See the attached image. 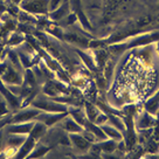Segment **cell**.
Listing matches in <instances>:
<instances>
[{
    "mask_svg": "<svg viewBox=\"0 0 159 159\" xmlns=\"http://www.w3.org/2000/svg\"><path fill=\"white\" fill-rule=\"evenodd\" d=\"M159 41V32H151V33H146V34H142L138 36H134L128 42H123V43H116L110 47V49L114 50V53H123L126 50L131 49V48H140L144 46L151 45Z\"/></svg>",
    "mask_w": 159,
    "mask_h": 159,
    "instance_id": "cell-1",
    "label": "cell"
},
{
    "mask_svg": "<svg viewBox=\"0 0 159 159\" xmlns=\"http://www.w3.org/2000/svg\"><path fill=\"white\" fill-rule=\"evenodd\" d=\"M49 0H22L19 8L22 12L32 15H46L49 14L48 10Z\"/></svg>",
    "mask_w": 159,
    "mask_h": 159,
    "instance_id": "cell-2",
    "label": "cell"
},
{
    "mask_svg": "<svg viewBox=\"0 0 159 159\" xmlns=\"http://www.w3.org/2000/svg\"><path fill=\"white\" fill-rule=\"evenodd\" d=\"M30 107L36 108L43 112H67L68 111V105L54 101L50 97L48 98H38L36 97L30 103Z\"/></svg>",
    "mask_w": 159,
    "mask_h": 159,
    "instance_id": "cell-3",
    "label": "cell"
},
{
    "mask_svg": "<svg viewBox=\"0 0 159 159\" xmlns=\"http://www.w3.org/2000/svg\"><path fill=\"white\" fill-rule=\"evenodd\" d=\"M70 8L73 10L74 14L77 16V20L81 22L82 27H83L84 30H88L89 32H93V27L90 25V21L88 20L85 13L83 12L81 0H70Z\"/></svg>",
    "mask_w": 159,
    "mask_h": 159,
    "instance_id": "cell-4",
    "label": "cell"
},
{
    "mask_svg": "<svg viewBox=\"0 0 159 159\" xmlns=\"http://www.w3.org/2000/svg\"><path fill=\"white\" fill-rule=\"evenodd\" d=\"M40 114H41V110L32 107L30 109L22 110V111L18 112L14 116H12L10 118V124H12V123H21V122H30V120L38 118V116Z\"/></svg>",
    "mask_w": 159,
    "mask_h": 159,
    "instance_id": "cell-5",
    "label": "cell"
},
{
    "mask_svg": "<svg viewBox=\"0 0 159 159\" xmlns=\"http://www.w3.org/2000/svg\"><path fill=\"white\" fill-rule=\"evenodd\" d=\"M158 123L157 118L152 114H150L149 111H144L142 114H139L138 118L136 119V126L140 130H146L150 128H153L154 125Z\"/></svg>",
    "mask_w": 159,
    "mask_h": 159,
    "instance_id": "cell-6",
    "label": "cell"
},
{
    "mask_svg": "<svg viewBox=\"0 0 159 159\" xmlns=\"http://www.w3.org/2000/svg\"><path fill=\"white\" fill-rule=\"evenodd\" d=\"M34 125V122L33 120H30V122H21V123H12V124H8L7 126V130L11 134H22V136H26V134H30V130Z\"/></svg>",
    "mask_w": 159,
    "mask_h": 159,
    "instance_id": "cell-7",
    "label": "cell"
},
{
    "mask_svg": "<svg viewBox=\"0 0 159 159\" xmlns=\"http://www.w3.org/2000/svg\"><path fill=\"white\" fill-rule=\"evenodd\" d=\"M70 11V0H63V2L56 8L55 11L50 12L49 18L53 21H59V20L66 18L67 15L69 14Z\"/></svg>",
    "mask_w": 159,
    "mask_h": 159,
    "instance_id": "cell-8",
    "label": "cell"
},
{
    "mask_svg": "<svg viewBox=\"0 0 159 159\" xmlns=\"http://www.w3.org/2000/svg\"><path fill=\"white\" fill-rule=\"evenodd\" d=\"M70 143L76 146L81 151H87L88 149L91 148L93 143H90L88 139L85 138L82 134H69Z\"/></svg>",
    "mask_w": 159,
    "mask_h": 159,
    "instance_id": "cell-9",
    "label": "cell"
},
{
    "mask_svg": "<svg viewBox=\"0 0 159 159\" xmlns=\"http://www.w3.org/2000/svg\"><path fill=\"white\" fill-rule=\"evenodd\" d=\"M61 125L65 129V131L69 132V134H81L84 130V128L80 123H77L71 116H69V117L66 116L65 118L62 119V124Z\"/></svg>",
    "mask_w": 159,
    "mask_h": 159,
    "instance_id": "cell-10",
    "label": "cell"
},
{
    "mask_svg": "<svg viewBox=\"0 0 159 159\" xmlns=\"http://www.w3.org/2000/svg\"><path fill=\"white\" fill-rule=\"evenodd\" d=\"M36 142H38V140H35L33 137L28 136V137L26 138L25 143L21 145L19 148V150L16 151L15 158H27L28 154L32 152V150L34 149V146L36 145Z\"/></svg>",
    "mask_w": 159,
    "mask_h": 159,
    "instance_id": "cell-11",
    "label": "cell"
},
{
    "mask_svg": "<svg viewBox=\"0 0 159 159\" xmlns=\"http://www.w3.org/2000/svg\"><path fill=\"white\" fill-rule=\"evenodd\" d=\"M144 109L146 111H149L150 114H152L153 116L157 115V112L159 111V90L151 96L150 98H148L144 102Z\"/></svg>",
    "mask_w": 159,
    "mask_h": 159,
    "instance_id": "cell-12",
    "label": "cell"
},
{
    "mask_svg": "<svg viewBox=\"0 0 159 159\" xmlns=\"http://www.w3.org/2000/svg\"><path fill=\"white\" fill-rule=\"evenodd\" d=\"M47 128L48 126L42 120H36V122H34V125H33V128H32L28 136L33 137L35 140H39V139H41L46 134Z\"/></svg>",
    "mask_w": 159,
    "mask_h": 159,
    "instance_id": "cell-13",
    "label": "cell"
},
{
    "mask_svg": "<svg viewBox=\"0 0 159 159\" xmlns=\"http://www.w3.org/2000/svg\"><path fill=\"white\" fill-rule=\"evenodd\" d=\"M101 129L103 130V132L105 134V136L110 139H115L117 142H120L123 139V134H122V131H119L118 129H116L112 125H107L103 124L101 125Z\"/></svg>",
    "mask_w": 159,
    "mask_h": 159,
    "instance_id": "cell-14",
    "label": "cell"
},
{
    "mask_svg": "<svg viewBox=\"0 0 159 159\" xmlns=\"http://www.w3.org/2000/svg\"><path fill=\"white\" fill-rule=\"evenodd\" d=\"M108 122H110L112 126H115L116 129H118L119 131H123L124 132L126 130V124L122 120L120 117H118L117 115L115 114H108Z\"/></svg>",
    "mask_w": 159,
    "mask_h": 159,
    "instance_id": "cell-15",
    "label": "cell"
},
{
    "mask_svg": "<svg viewBox=\"0 0 159 159\" xmlns=\"http://www.w3.org/2000/svg\"><path fill=\"white\" fill-rule=\"evenodd\" d=\"M49 151V148H47L43 144H36L34 146V149L32 150V152L28 154L27 158H40L43 154H47V152Z\"/></svg>",
    "mask_w": 159,
    "mask_h": 159,
    "instance_id": "cell-16",
    "label": "cell"
},
{
    "mask_svg": "<svg viewBox=\"0 0 159 159\" xmlns=\"http://www.w3.org/2000/svg\"><path fill=\"white\" fill-rule=\"evenodd\" d=\"M27 136H22V134H12L7 140L8 146H13V148H20L21 145L25 143Z\"/></svg>",
    "mask_w": 159,
    "mask_h": 159,
    "instance_id": "cell-17",
    "label": "cell"
},
{
    "mask_svg": "<svg viewBox=\"0 0 159 159\" xmlns=\"http://www.w3.org/2000/svg\"><path fill=\"white\" fill-rule=\"evenodd\" d=\"M26 82H27V87H30V88H33L36 83V79H35V75L33 73V70L32 69H26L25 71V77H24Z\"/></svg>",
    "mask_w": 159,
    "mask_h": 159,
    "instance_id": "cell-18",
    "label": "cell"
},
{
    "mask_svg": "<svg viewBox=\"0 0 159 159\" xmlns=\"http://www.w3.org/2000/svg\"><path fill=\"white\" fill-rule=\"evenodd\" d=\"M11 46H15V45H20L21 42H24V36L19 33H13L11 35L10 40H8Z\"/></svg>",
    "mask_w": 159,
    "mask_h": 159,
    "instance_id": "cell-19",
    "label": "cell"
},
{
    "mask_svg": "<svg viewBox=\"0 0 159 159\" xmlns=\"http://www.w3.org/2000/svg\"><path fill=\"white\" fill-rule=\"evenodd\" d=\"M62 2H63V0H49V2H48V10H49V13L56 10Z\"/></svg>",
    "mask_w": 159,
    "mask_h": 159,
    "instance_id": "cell-20",
    "label": "cell"
},
{
    "mask_svg": "<svg viewBox=\"0 0 159 159\" xmlns=\"http://www.w3.org/2000/svg\"><path fill=\"white\" fill-rule=\"evenodd\" d=\"M11 1H12V2L14 4V5H18V6H19V5H20V2H21L22 0H11Z\"/></svg>",
    "mask_w": 159,
    "mask_h": 159,
    "instance_id": "cell-21",
    "label": "cell"
}]
</instances>
